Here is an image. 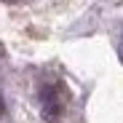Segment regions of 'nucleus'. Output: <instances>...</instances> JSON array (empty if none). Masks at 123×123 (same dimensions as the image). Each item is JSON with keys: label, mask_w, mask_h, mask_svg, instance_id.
Listing matches in <instances>:
<instances>
[{"label": "nucleus", "mask_w": 123, "mask_h": 123, "mask_svg": "<svg viewBox=\"0 0 123 123\" xmlns=\"http://www.w3.org/2000/svg\"><path fill=\"white\" fill-rule=\"evenodd\" d=\"M62 107H64V96L59 94V88H56V86L46 88V91H43V115H46L48 120H56V118L62 115Z\"/></svg>", "instance_id": "nucleus-1"}, {"label": "nucleus", "mask_w": 123, "mask_h": 123, "mask_svg": "<svg viewBox=\"0 0 123 123\" xmlns=\"http://www.w3.org/2000/svg\"><path fill=\"white\" fill-rule=\"evenodd\" d=\"M8 3H19V0H8Z\"/></svg>", "instance_id": "nucleus-2"}]
</instances>
